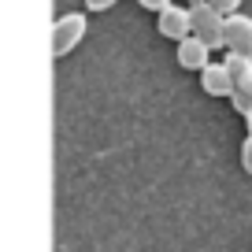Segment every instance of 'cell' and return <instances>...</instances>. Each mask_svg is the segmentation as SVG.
I'll list each match as a JSON object with an SVG mask.
<instances>
[{"mask_svg":"<svg viewBox=\"0 0 252 252\" xmlns=\"http://www.w3.org/2000/svg\"><path fill=\"white\" fill-rule=\"evenodd\" d=\"M189 15H193V33L204 37L212 48H226V15L219 8H212L208 0L189 4Z\"/></svg>","mask_w":252,"mask_h":252,"instance_id":"1","label":"cell"},{"mask_svg":"<svg viewBox=\"0 0 252 252\" xmlns=\"http://www.w3.org/2000/svg\"><path fill=\"white\" fill-rule=\"evenodd\" d=\"M86 30H89V23H86V15H82V11H67V15H60V19L52 23V56L60 60V56L74 52V48H78V41L86 37Z\"/></svg>","mask_w":252,"mask_h":252,"instance_id":"2","label":"cell"},{"mask_svg":"<svg viewBox=\"0 0 252 252\" xmlns=\"http://www.w3.org/2000/svg\"><path fill=\"white\" fill-rule=\"evenodd\" d=\"M156 26H159V33L163 37H171V41H182V37H189L193 33V15H189V8H178V4H167L163 11H156Z\"/></svg>","mask_w":252,"mask_h":252,"instance_id":"3","label":"cell"},{"mask_svg":"<svg viewBox=\"0 0 252 252\" xmlns=\"http://www.w3.org/2000/svg\"><path fill=\"white\" fill-rule=\"evenodd\" d=\"M178 63L186 71H204L208 63H212V45L197 33H189V37L178 41Z\"/></svg>","mask_w":252,"mask_h":252,"instance_id":"4","label":"cell"},{"mask_svg":"<svg viewBox=\"0 0 252 252\" xmlns=\"http://www.w3.org/2000/svg\"><path fill=\"white\" fill-rule=\"evenodd\" d=\"M200 89L208 96H234V74H230L226 60L222 63H208L200 71Z\"/></svg>","mask_w":252,"mask_h":252,"instance_id":"5","label":"cell"},{"mask_svg":"<svg viewBox=\"0 0 252 252\" xmlns=\"http://www.w3.org/2000/svg\"><path fill=\"white\" fill-rule=\"evenodd\" d=\"M226 48L241 52V56H252V19L241 15V11L226 15Z\"/></svg>","mask_w":252,"mask_h":252,"instance_id":"6","label":"cell"},{"mask_svg":"<svg viewBox=\"0 0 252 252\" xmlns=\"http://www.w3.org/2000/svg\"><path fill=\"white\" fill-rule=\"evenodd\" d=\"M234 108H237V115H249L252 111V63L245 67L241 74H234Z\"/></svg>","mask_w":252,"mask_h":252,"instance_id":"7","label":"cell"},{"mask_svg":"<svg viewBox=\"0 0 252 252\" xmlns=\"http://www.w3.org/2000/svg\"><path fill=\"white\" fill-rule=\"evenodd\" d=\"M208 4H212V8H219L222 15H234V11L241 8V0H208Z\"/></svg>","mask_w":252,"mask_h":252,"instance_id":"8","label":"cell"},{"mask_svg":"<svg viewBox=\"0 0 252 252\" xmlns=\"http://www.w3.org/2000/svg\"><path fill=\"white\" fill-rule=\"evenodd\" d=\"M241 167L252 174V134L245 137V145H241Z\"/></svg>","mask_w":252,"mask_h":252,"instance_id":"9","label":"cell"},{"mask_svg":"<svg viewBox=\"0 0 252 252\" xmlns=\"http://www.w3.org/2000/svg\"><path fill=\"white\" fill-rule=\"evenodd\" d=\"M137 4H141L145 11H163L167 4H171V0H137Z\"/></svg>","mask_w":252,"mask_h":252,"instance_id":"10","label":"cell"},{"mask_svg":"<svg viewBox=\"0 0 252 252\" xmlns=\"http://www.w3.org/2000/svg\"><path fill=\"white\" fill-rule=\"evenodd\" d=\"M111 4H119V0H86V8H89V11H108Z\"/></svg>","mask_w":252,"mask_h":252,"instance_id":"11","label":"cell"},{"mask_svg":"<svg viewBox=\"0 0 252 252\" xmlns=\"http://www.w3.org/2000/svg\"><path fill=\"white\" fill-rule=\"evenodd\" d=\"M189 4H197V0H189Z\"/></svg>","mask_w":252,"mask_h":252,"instance_id":"12","label":"cell"}]
</instances>
